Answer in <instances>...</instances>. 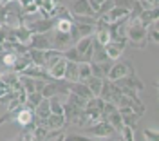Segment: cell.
<instances>
[{
  "label": "cell",
  "instance_id": "6da1fadb",
  "mask_svg": "<svg viewBox=\"0 0 159 141\" xmlns=\"http://www.w3.org/2000/svg\"><path fill=\"white\" fill-rule=\"evenodd\" d=\"M125 38H127V45H132L136 49H145L147 47V27L138 20V18H132L127 22L125 25Z\"/></svg>",
  "mask_w": 159,
  "mask_h": 141
},
{
  "label": "cell",
  "instance_id": "7a4b0ae2",
  "mask_svg": "<svg viewBox=\"0 0 159 141\" xmlns=\"http://www.w3.org/2000/svg\"><path fill=\"white\" fill-rule=\"evenodd\" d=\"M130 72H136L134 70V65L130 61H121V60H116L112 61V67H110L109 74H107V80L109 81H118L121 78H125L127 74Z\"/></svg>",
  "mask_w": 159,
  "mask_h": 141
},
{
  "label": "cell",
  "instance_id": "3957f363",
  "mask_svg": "<svg viewBox=\"0 0 159 141\" xmlns=\"http://www.w3.org/2000/svg\"><path fill=\"white\" fill-rule=\"evenodd\" d=\"M116 130L112 129V125H110L109 121L105 120H99L96 123H92L89 125V129H85V136H94V138H109V136H114Z\"/></svg>",
  "mask_w": 159,
  "mask_h": 141
},
{
  "label": "cell",
  "instance_id": "277c9868",
  "mask_svg": "<svg viewBox=\"0 0 159 141\" xmlns=\"http://www.w3.org/2000/svg\"><path fill=\"white\" fill-rule=\"evenodd\" d=\"M15 123H18L20 127L24 129V132H29L36 127V121H34V112L31 111L29 107H20L16 111V118H15Z\"/></svg>",
  "mask_w": 159,
  "mask_h": 141
},
{
  "label": "cell",
  "instance_id": "5b68a950",
  "mask_svg": "<svg viewBox=\"0 0 159 141\" xmlns=\"http://www.w3.org/2000/svg\"><path fill=\"white\" fill-rule=\"evenodd\" d=\"M49 40H51V47L60 51V52H63L67 47L72 45V38H70L69 33H60L56 29L49 31Z\"/></svg>",
  "mask_w": 159,
  "mask_h": 141
},
{
  "label": "cell",
  "instance_id": "8992f818",
  "mask_svg": "<svg viewBox=\"0 0 159 141\" xmlns=\"http://www.w3.org/2000/svg\"><path fill=\"white\" fill-rule=\"evenodd\" d=\"M98 98H101L103 101H112V103L118 105L119 98H121V89H119L114 81L103 80V87H101V91H99Z\"/></svg>",
  "mask_w": 159,
  "mask_h": 141
},
{
  "label": "cell",
  "instance_id": "52a82bcc",
  "mask_svg": "<svg viewBox=\"0 0 159 141\" xmlns=\"http://www.w3.org/2000/svg\"><path fill=\"white\" fill-rule=\"evenodd\" d=\"M114 83L118 85L119 89H130V91H136V92L145 91V83L138 78V74H136V72H130V74H127L125 78L114 81Z\"/></svg>",
  "mask_w": 159,
  "mask_h": 141
},
{
  "label": "cell",
  "instance_id": "ba28073f",
  "mask_svg": "<svg viewBox=\"0 0 159 141\" xmlns=\"http://www.w3.org/2000/svg\"><path fill=\"white\" fill-rule=\"evenodd\" d=\"M103 49H105V52H107L109 60L116 61V60H119V56L123 54V51L127 49V42H114V40H110L107 45H103Z\"/></svg>",
  "mask_w": 159,
  "mask_h": 141
},
{
  "label": "cell",
  "instance_id": "9c48e42d",
  "mask_svg": "<svg viewBox=\"0 0 159 141\" xmlns=\"http://www.w3.org/2000/svg\"><path fill=\"white\" fill-rule=\"evenodd\" d=\"M27 49H38V51L52 49L51 47V40H49V33H45V34H31Z\"/></svg>",
  "mask_w": 159,
  "mask_h": 141
},
{
  "label": "cell",
  "instance_id": "30bf717a",
  "mask_svg": "<svg viewBox=\"0 0 159 141\" xmlns=\"http://www.w3.org/2000/svg\"><path fill=\"white\" fill-rule=\"evenodd\" d=\"M118 107H127V109H132V111L139 114V116H143L145 112H147V107L143 105V101L141 100H132L129 96H125V94H121V98L118 101Z\"/></svg>",
  "mask_w": 159,
  "mask_h": 141
},
{
  "label": "cell",
  "instance_id": "8fae6325",
  "mask_svg": "<svg viewBox=\"0 0 159 141\" xmlns=\"http://www.w3.org/2000/svg\"><path fill=\"white\" fill-rule=\"evenodd\" d=\"M70 15H78V16H96L89 6V0H72L70 6Z\"/></svg>",
  "mask_w": 159,
  "mask_h": 141
},
{
  "label": "cell",
  "instance_id": "7c38bea8",
  "mask_svg": "<svg viewBox=\"0 0 159 141\" xmlns=\"http://www.w3.org/2000/svg\"><path fill=\"white\" fill-rule=\"evenodd\" d=\"M103 18L109 22V24H114V22H119V20H129L130 13H129V9H125V7H116V6H114L107 15H103Z\"/></svg>",
  "mask_w": 159,
  "mask_h": 141
},
{
  "label": "cell",
  "instance_id": "4fadbf2b",
  "mask_svg": "<svg viewBox=\"0 0 159 141\" xmlns=\"http://www.w3.org/2000/svg\"><path fill=\"white\" fill-rule=\"evenodd\" d=\"M119 114H121V120H123V125L125 127H132V129H136V125H138V120L141 118L139 114L132 111V109H127V107H118Z\"/></svg>",
  "mask_w": 159,
  "mask_h": 141
},
{
  "label": "cell",
  "instance_id": "5bb4252c",
  "mask_svg": "<svg viewBox=\"0 0 159 141\" xmlns=\"http://www.w3.org/2000/svg\"><path fill=\"white\" fill-rule=\"evenodd\" d=\"M69 92L70 94H76V96H80V98H83V100L94 98L92 92L89 91V87H87L83 81H72V83H69Z\"/></svg>",
  "mask_w": 159,
  "mask_h": 141
},
{
  "label": "cell",
  "instance_id": "9a60e30c",
  "mask_svg": "<svg viewBox=\"0 0 159 141\" xmlns=\"http://www.w3.org/2000/svg\"><path fill=\"white\" fill-rule=\"evenodd\" d=\"M159 18V9L157 7H150V9H143L141 11V15L138 16V20L145 25V27H148L150 24H154V22H157Z\"/></svg>",
  "mask_w": 159,
  "mask_h": 141
},
{
  "label": "cell",
  "instance_id": "2e32d148",
  "mask_svg": "<svg viewBox=\"0 0 159 141\" xmlns=\"http://www.w3.org/2000/svg\"><path fill=\"white\" fill-rule=\"evenodd\" d=\"M65 63H67V60L61 56V58H60V60L56 61V63H54V65H52L49 70H47V72H49V76H51L54 81L63 80V76H65Z\"/></svg>",
  "mask_w": 159,
  "mask_h": 141
},
{
  "label": "cell",
  "instance_id": "e0dca14e",
  "mask_svg": "<svg viewBox=\"0 0 159 141\" xmlns=\"http://www.w3.org/2000/svg\"><path fill=\"white\" fill-rule=\"evenodd\" d=\"M65 116L63 114H49V118L45 120V127L49 130H61L65 127Z\"/></svg>",
  "mask_w": 159,
  "mask_h": 141
},
{
  "label": "cell",
  "instance_id": "ac0fdd59",
  "mask_svg": "<svg viewBox=\"0 0 159 141\" xmlns=\"http://www.w3.org/2000/svg\"><path fill=\"white\" fill-rule=\"evenodd\" d=\"M29 65H33L31 63V58H29V54L27 52H24V54H18L16 56V61H15V65H13V72H16V74H22L24 70L27 69Z\"/></svg>",
  "mask_w": 159,
  "mask_h": 141
},
{
  "label": "cell",
  "instance_id": "d6986e66",
  "mask_svg": "<svg viewBox=\"0 0 159 141\" xmlns=\"http://www.w3.org/2000/svg\"><path fill=\"white\" fill-rule=\"evenodd\" d=\"M83 83L89 87V91L92 92V96H94V98H96V96H99V91H101V87H103V80H101V78L89 76V78L83 81Z\"/></svg>",
  "mask_w": 159,
  "mask_h": 141
},
{
  "label": "cell",
  "instance_id": "ffe728a7",
  "mask_svg": "<svg viewBox=\"0 0 159 141\" xmlns=\"http://www.w3.org/2000/svg\"><path fill=\"white\" fill-rule=\"evenodd\" d=\"M61 56L65 58L67 61H74V63H81V61H87L81 54H80L78 51H76V47L74 45H70V47H67V49L61 52Z\"/></svg>",
  "mask_w": 159,
  "mask_h": 141
},
{
  "label": "cell",
  "instance_id": "44dd1931",
  "mask_svg": "<svg viewBox=\"0 0 159 141\" xmlns=\"http://www.w3.org/2000/svg\"><path fill=\"white\" fill-rule=\"evenodd\" d=\"M63 80L72 83V81H78V63H74V61H67L65 63V76H63Z\"/></svg>",
  "mask_w": 159,
  "mask_h": 141
},
{
  "label": "cell",
  "instance_id": "7402d4cb",
  "mask_svg": "<svg viewBox=\"0 0 159 141\" xmlns=\"http://www.w3.org/2000/svg\"><path fill=\"white\" fill-rule=\"evenodd\" d=\"M105 121H109L110 125H112V129H114L116 132H119L121 129H123V120H121V114H119V111L110 112L109 116L105 118Z\"/></svg>",
  "mask_w": 159,
  "mask_h": 141
},
{
  "label": "cell",
  "instance_id": "603a6c76",
  "mask_svg": "<svg viewBox=\"0 0 159 141\" xmlns=\"http://www.w3.org/2000/svg\"><path fill=\"white\" fill-rule=\"evenodd\" d=\"M42 100H43V96L40 92H31V94H27V98H25V107H29L31 111H34L40 103H42Z\"/></svg>",
  "mask_w": 159,
  "mask_h": 141
},
{
  "label": "cell",
  "instance_id": "cb8c5ba5",
  "mask_svg": "<svg viewBox=\"0 0 159 141\" xmlns=\"http://www.w3.org/2000/svg\"><path fill=\"white\" fill-rule=\"evenodd\" d=\"M89 76H92V72H90V61L78 63V81H85Z\"/></svg>",
  "mask_w": 159,
  "mask_h": 141
},
{
  "label": "cell",
  "instance_id": "d4e9b609",
  "mask_svg": "<svg viewBox=\"0 0 159 141\" xmlns=\"http://www.w3.org/2000/svg\"><path fill=\"white\" fill-rule=\"evenodd\" d=\"M147 42H152V43H157L159 42V27H157V22L150 24L147 27Z\"/></svg>",
  "mask_w": 159,
  "mask_h": 141
},
{
  "label": "cell",
  "instance_id": "484cf974",
  "mask_svg": "<svg viewBox=\"0 0 159 141\" xmlns=\"http://www.w3.org/2000/svg\"><path fill=\"white\" fill-rule=\"evenodd\" d=\"M94 42L99 43V45H107L110 42V33L109 29H99V31H94Z\"/></svg>",
  "mask_w": 159,
  "mask_h": 141
},
{
  "label": "cell",
  "instance_id": "4316f807",
  "mask_svg": "<svg viewBox=\"0 0 159 141\" xmlns=\"http://www.w3.org/2000/svg\"><path fill=\"white\" fill-rule=\"evenodd\" d=\"M49 109H51V114H63V103L60 101V96L49 98Z\"/></svg>",
  "mask_w": 159,
  "mask_h": 141
},
{
  "label": "cell",
  "instance_id": "83f0119b",
  "mask_svg": "<svg viewBox=\"0 0 159 141\" xmlns=\"http://www.w3.org/2000/svg\"><path fill=\"white\" fill-rule=\"evenodd\" d=\"M67 103L69 105H72V107H78V109H85V105H87V100H83V98H80V96H76V94H67Z\"/></svg>",
  "mask_w": 159,
  "mask_h": 141
},
{
  "label": "cell",
  "instance_id": "f1b7e54d",
  "mask_svg": "<svg viewBox=\"0 0 159 141\" xmlns=\"http://www.w3.org/2000/svg\"><path fill=\"white\" fill-rule=\"evenodd\" d=\"M112 7H114V0H105V2L99 6L98 13H96V18H98V16H103V15H107Z\"/></svg>",
  "mask_w": 159,
  "mask_h": 141
},
{
  "label": "cell",
  "instance_id": "f546056e",
  "mask_svg": "<svg viewBox=\"0 0 159 141\" xmlns=\"http://www.w3.org/2000/svg\"><path fill=\"white\" fill-rule=\"evenodd\" d=\"M119 136H121V139L123 141H134V129L123 125V129L119 130Z\"/></svg>",
  "mask_w": 159,
  "mask_h": 141
},
{
  "label": "cell",
  "instance_id": "4dcf8cb0",
  "mask_svg": "<svg viewBox=\"0 0 159 141\" xmlns=\"http://www.w3.org/2000/svg\"><path fill=\"white\" fill-rule=\"evenodd\" d=\"M141 11H143V6H141V2L139 0H134V4H132V7H130V20L132 18H138L139 15H141Z\"/></svg>",
  "mask_w": 159,
  "mask_h": 141
},
{
  "label": "cell",
  "instance_id": "1f68e13d",
  "mask_svg": "<svg viewBox=\"0 0 159 141\" xmlns=\"http://www.w3.org/2000/svg\"><path fill=\"white\" fill-rule=\"evenodd\" d=\"M143 136L147 141H159V132L156 129H143Z\"/></svg>",
  "mask_w": 159,
  "mask_h": 141
},
{
  "label": "cell",
  "instance_id": "d6a6232c",
  "mask_svg": "<svg viewBox=\"0 0 159 141\" xmlns=\"http://www.w3.org/2000/svg\"><path fill=\"white\" fill-rule=\"evenodd\" d=\"M132 4H134V0H114L116 7H125V9H129V11L132 7Z\"/></svg>",
  "mask_w": 159,
  "mask_h": 141
},
{
  "label": "cell",
  "instance_id": "836d02e7",
  "mask_svg": "<svg viewBox=\"0 0 159 141\" xmlns=\"http://www.w3.org/2000/svg\"><path fill=\"white\" fill-rule=\"evenodd\" d=\"M22 141H38V139H36L31 132H24V134H22Z\"/></svg>",
  "mask_w": 159,
  "mask_h": 141
},
{
  "label": "cell",
  "instance_id": "e575fe53",
  "mask_svg": "<svg viewBox=\"0 0 159 141\" xmlns=\"http://www.w3.org/2000/svg\"><path fill=\"white\" fill-rule=\"evenodd\" d=\"M7 2H11V0H0V6H6Z\"/></svg>",
  "mask_w": 159,
  "mask_h": 141
},
{
  "label": "cell",
  "instance_id": "d590c367",
  "mask_svg": "<svg viewBox=\"0 0 159 141\" xmlns=\"http://www.w3.org/2000/svg\"><path fill=\"white\" fill-rule=\"evenodd\" d=\"M15 141H22V136H20V138H16V139H15Z\"/></svg>",
  "mask_w": 159,
  "mask_h": 141
},
{
  "label": "cell",
  "instance_id": "8d00e7d4",
  "mask_svg": "<svg viewBox=\"0 0 159 141\" xmlns=\"http://www.w3.org/2000/svg\"><path fill=\"white\" fill-rule=\"evenodd\" d=\"M56 2H60V0H56Z\"/></svg>",
  "mask_w": 159,
  "mask_h": 141
}]
</instances>
